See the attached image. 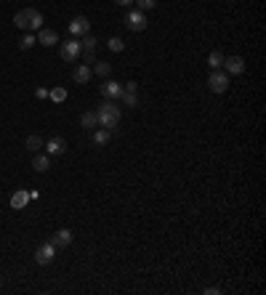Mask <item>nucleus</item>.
I'll list each match as a JSON object with an SVG mask.
<instances>
[{"label":"nucleus","instance_id":"19","mask_svg":"<svg viewBox=\"0 0 266 295\" xmlns=\"http://www.w3.org/2000/svg\"><path fill=\"white\" fill-rule=\"evenodd\" d=\"M91 72H94V75H99V77H109V72H112V64H109V62H94V67H91Z\"/></svg>","mask_w":266,"mask_h":295},{"label":"nucleus","instance_id":"25","mask_svg":"<svg viewBox=\"0 0 266 295\" xmlns=\"http://www.w3.org/2000/svg\"><path fill=\"white\" fill-rule=\"evenodd\" d=\"M48 99H53V101H64V99H67V91H64V88H53V91H48Z\"/></svg>","mask_w":266,"mask_h":295},{"label":"nucleus","instance_id":"11","mask_svg":"<svg viewBox=\"0 0 266 295\" xmlns=\"http://www.w3.org/2000/svg\"><path fill=\"white\" fill-rule=\"evenodd\" d=\"M38 43L45 45V48H51V45L59 43V32H56V29H48V27H40V29H38Z\"/></svg>","mask_w":266,"mask_h":295},{"label":"nucleus","instance_id":"27","mask_svg":"<svg viewBox=\"0 0 266 295\" xmlns=\"http://www.w3.org/2000/svg\"><path fill=\"white\" fill-rule=\"evenodd\" d=\"M35 96H38V99H48V88H38V91H35Z\"/></svg>","mask_w":266,"mask_h":295},{"label":"nucleus","instance_id":"4","mask_svg":"<svg viewBox=\"0 0 266 295\" xmlns=\"http://www.w3.org/2000/svg\"><path fill=\"white\" fill-rule=\"evenodd\" d=\"M53 258H56V245L53 242H43L38 250H35V261H38V266L53 263Z\"/></svg>","mask_w":266,"mask_h":295},{"label":"nucleus","instance_id":"26","mask_svg":"<svg viewBox=\"0 0 266 295\" xmlns=\"http://www.w3.org/2000/svg\"><path fill=\"white\" fill-rule=\"evenodd\" d=\"M133 3L138 6V11H149V8L157 6V0H133Z\"/></svg>","mask_w":266,"mask_h":295},{"label":"nucleus","instance_id":"3","mask_svg":"<svg viewBox=\"0 0 266 295\" xmlns=\"http://www.w3.org/2000/svg\"><path fill=\"white\" fill-rule=\"evenodd\" d=\"M96 45H99V40L91 32L80 38V56H83V62H88V64L96 62Z\"/></svg>","mask_w":266,"mask_h":295},{"label":"nucleus","instance_id":"17","mask_svg":"<svg viewBox=\"0 0 266 295\" xmlns=\"http://www.w3.org/2000/svg\"><path fill=\"white\" fill-rule=\"evenodd\" d=\"M109 138H112V133L107 131V128H96L94 131V146H107Z\"/></svg>","mask_w":266,"mask_h":295},{"label":"nucleus","instance_id":"12","mask_svg":"<svg viewBox=\"0 0 266 295\" xmlns=\"http://www.w3.org/2000/svg\"><path fill=\"white\" fill-rule=\"evenodd\" d=\"M45 152H48L51 157H56V155H64L67 152V141L62 138V136H53L48 144H45Z\"/></svg>","mask_w":266,"mask_h":295},{"label":"nucleus","instance_id":"13","mask_svg":"<svg viewBox=\"0 0 266 295\" xmlns=\"http://www.w3.org/2000/svg\"><path fill=\"white\" fill-rule=\"evenodd\" d=\"M91 75H94V72H91V67H88V64H77V67H75V72H72V80L77 82V85H85V82L91 80Z\"/></svg>","mask_w":266,"mask_h":295},{"label":"nucleus","instance_id":"5","mask_svg":"<svg viewBox=\"0 0 266 295\" xmlns=\"http://www.w3.org/2000/svg\"><path fill=\"white\" fill-rule=\"evenodd\" d=\"M59 53H62L64 62H77V58H80V40H77V38L64 40L62 48H59Z\"/></svg>","mask_w":266,"mask_h":295},{"label":"nucleus","instance_id":"6","mask_svg":"<svg viewBox=\"0 0 266 295\" xmlns=\"http://www.w3.org/2000/svg\"><path fill=\"white\" fill-rule=\"evenodd\" d=\"M208 88H211L213 93H224L229 88V75L221 72V69H213V75L208 77Z\"/></svg>","mask_w":266,"mask_h":295},{"label":"nucleus","instance_id":"24","mask_svg":"<svg viewBox=\"0 0 266 295\" xmlns=\"http://www.w3.org/2000/svg\"><path fill=\"white\" fill-rule=\"evenodd\" d=\"M107 45H109V51H114V53H120V51L125 48V43H123L120 38H109V40H107Z\"/></svg>","mask_w":266,"mask_h":295},{"label":"nucleus","instance_id":"15","mask_svg":"<svg viewBox=\"0 0 266 295\" xmlns=\"http://www.w3.org/2000/svg\"><path fill=\"white\" fill-rule=\"evenodd\" d=\"M29 192H24V189H19V192L14 194V197H11V208H14V210H21V208H27V202H29Z\"/></svg>","mask_w":266,"mask_h":295},{"label":"nucleus","instance_id":"16","mask_svg":"<svg viewBox=\"0 0 266 295\" xmlns=\"http://www.w3.org/2000/svg\"><path fill=\"white\" fill-rule=\"evenodd\" d=\"M32 168L38 170V173H45L51 168V160H48V155H40V152H35V157H32Z\"/></svg>","mask_w":266,"mask_h":295},{"label":"nucleus","instance_id":"10","mask_svg":"<svg viewBox=\"0 0 266 295\" xmlns=\"http://www.w3.org/2000/svg\"><path fill=\"white\" fill-rule=\"evenodd\" d=\"M101 96L104 99H112V101H117L123 96V82H114V80H107V82H101Z\"/></svg>","mask_w":266,"mask_h":295},{"label":"nucleus","instance_id":"14","mask_svg":"<svg viewBox=\"0 0 266 295\" xmlns=\"http://www.w3.org/2000/svg\"><path fill=\"white\" fill-rule=\"evenodd\" d=\"M51 242H53L56 247H67V245H72V231H69V229H59V231H56L53 237H51Z\"/></svg>","mask_w":266,"mask_h":295},{"label":"nucleus","instance_id":"23","mask_svg":"<svg viewBox=\"0 0 266 295\" xmlns=\"http://www.w3.org/2000/svg\"><path fill=\"white\" fill-rule=\"evenodd\" d=\"M35 43H38V38H35V35L29 32V35H24V38H21V43H19V48H21V51H29V48H32V45H35Z\"/></svg>","mask_w":266,"mask_h":295},{"label":"nucleus","instance_id":"20","mask_svg":"<svg viewBox=\"0 0 266 295\" xmlns=\"http://www.w3.org/2000/svg\"><path fill=\"white\" fill-rule=\"evenodd\" d=\"M120 101L125 104V107H138V96H136V91H123Z\"/></svg>","mask_w":266,"mask_h":295},{"label":"nucleus","instance_id":"9","mask_svg":"<svg viewBox=\"0 0 266 295\" xmlns=\"http://www.w3.org/2000/svg\"><path fill=\"white\" fill-rule=\"evenodd\" d=\"M226 75H242L245 72V62H242V56H224V64Z\"/></svg>","mask_w":266,"mask_h":295},{"label":"nucleus","instance_id":"29","mask_svg":"<svg viewBox=\"0 0 266 295\" xmlns=\"http://www.w3.org/2000/svg\"><path fill=\"white\" fill-rule=\"evenodd\" d=\"M114 3H117V6H131L133 0H114Z\"/></svg>","mask_w":266,"mask_h":295},{"label":"nucleus","instance_id":"22","mask_svg":"<svg viewBox=\"0 0 266 295\" xmlns=\"http://www.w3.org/2000/svg\"><path fill=\"white\" fill-rule=\"evenodd\" d=\"M27 149H29V152H40V149H43V138L35 136V133L27 136Z\"/></svg>","mask_w":266,"mask_h":295},{"label":"nucleus","instance_id":"7","mask_svg":"<svg viewBox=\"0 0 266 295\" xmlns=\"http://www.w3.org/2000/svg\"><path fill=\"white\" fill-rule=\"evenodd\" d=\"M125 24H128V29L131 32H144V27H146V16H144V11H131L128 16H125Z\"/></svg>","mask_w":266,"mask_h":295},{"label":"nucleus","instance_id":"8","mask_svg":"<svg viewBox=\"0 0 266 295\" xmlns=\"http://www.w3.org/2000/svg\"><path fill=\"white\" fill-rule=\"evenodd\" d=\"M88 32H91V21L85 16H75L69 21V35H72V38H83Z\"/></svg>","mask_w":266,"mask_h":295},{"label":"nucleus","instance_id":"21","mask_svg":"<svg viewBox=\"0 0 266 295\" xmlns=\"http://www.w3.org/2000/svg\"><path fill=\"white\" fill-rule=\"evenodd\" d=\"M221 64H224V53L213 51L211 56H208V67H211V69H221Z\"/></svg>","mask_w":266,"mask_h":295},{"label":"nucleus","instance_id":"18","mask_svg":"<svg viewBox=\"0 0 266 295\" xmlns=\"http://www.w3.org/2000/svg\"><path fill=\"white\" fill-rule=\"evenodd\" d=\"M80 125L88 128V131H96V128H99V117H96V112H85L83 117H80Z\"/></svg>","mask_w":266,"mask_h":295},{"label":"nucleus","instance_id":"1","mask_svg":"<svg viewBox=\"0 0 266 295\" xmlns=\"http://www.w3.org/2000/svg\"><path fill=\"white\" fill-rule=\"evenodd\" d=\"M96 117H99V128H107L109 133H114L117 131V123H120V107L112 99H107V101H101V107L96 109Z\"/></svg>","mask_w":266,"mask_h":295},{"label":"nucleus","instance_id":"2","mask_svg":"<svg viewBox=\"0 0 266 295\" xmlns=\"http://www.w3.org/2000/svg\"><path fill=\"white\" fill-rule=\"evenodd\" d=\"M14 24L19 29H32V32H38L43 27V14L38 8H24V11H16V16H14Z\"/></svg>","mask_w":266,"mask_h":295},{"label":"nucleus","instance_id":"28","mask_svg":"<svg viewBox=\"0 0 266 295\" xmlns=\"http://www.w3.org/2000/svg\"><path fill=\"white\" fill-rule=\"evenodd\" d=\"M123 91H138V85H136V82L131 80V82H125V88Z\"/></svg>","mask_w":266,"mask_h":295}]
</instances>
